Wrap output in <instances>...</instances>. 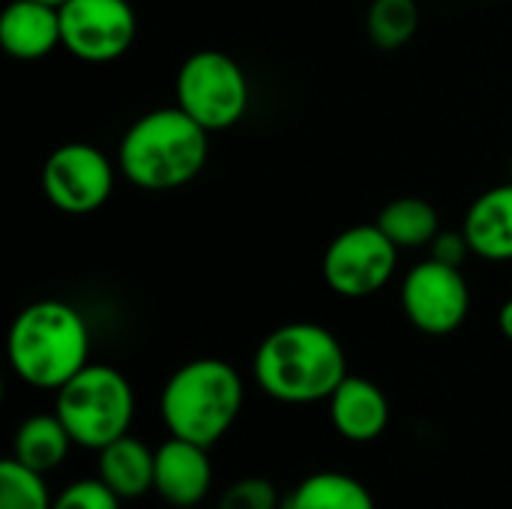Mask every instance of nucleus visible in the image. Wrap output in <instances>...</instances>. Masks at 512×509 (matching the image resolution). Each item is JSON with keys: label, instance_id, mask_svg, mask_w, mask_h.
<instances>
[{"label": "nucleus", "instance_id": "f257e3e1", "mask_svg": "<svg viewBox=\"0 0 512 509\" xmlns=\"http://www.w3.org/2000/svg\"><path fill=\"white\" fill-rule=\"evenodd\" d=\"M258 387L282 405L327 402L348 378V357L336 333L312 321L276 327L255 351Z\"/></svg>", "mask_w": 512, "mask_h": 509}, {"label": "nucleus", "instance_id": "f03ea898", "mask_svg": "<svg viewBox=\"0 0 512 509\" xmlns=\"http://www.w3.org/2000/svg\"><path fill=\"white\" fill-rule=\"evenodd\" d=\"M210 156V132L180 105L141 114L120 138V174L147 192H171L192 183Z\"/></svg>", "mask_w": 512, "mask_h": 509}, {"label": "nucleus", "instance_id": "7ed1b4c3", "mask_svg": "<svg viewBox=\"0 0 512 509\" xmlns=\"http://www.w3.org/2000/svg\"><path fill=\"white\" fill-rule=\"evenodd\" d=\"M12 372L36 390H60L90 363V330L84 315L63 300L24 306L6 339Z\"/></svg>", "mask_w": 512, "mask_h": 509}, {"label": "nucleus", "instance_id": "20e7f679", "mask_svg": "<svg viewBox=\"0 0 512 509\" xmlns=\"http://www.w3.org/2000/svg\"><path fill=\"white\" fill-rule=\"evenodd\" d=\"M246 402L240 372L216 357L183 363L162 387L159 414L168 435L216 447L237 423Z\"/></svg>", "mask_w": 512, "mask_h": 509}, {"label": "nucleus", "instance_id": "39448f33", "mask_svg": "<svg viewBox=\"0 0 512 509\" xmlns=\"http://www.w3.org/2000/svg\"><path fill=\"white\" fill-rule=\"evenodd\" d=\"M54 414L69 429L75 447L99 453L111 441L129 435L135 417V393L120 369L87 363L57 390Z\"/></svg>", "mask_w": 512, "mask_h": 509}, {"label": "nucleus", "instance_id": "423d86ee", "mask_svg": "<svg viewBox=\"0 0 512 509\" xmlns=\"http://www.w3.org/2000/svg\"><path fill=\"white\" fill-rule=\"evenodd\" d=\"M177 105L210 135L237 126L249 111V78L243 66L216 48L189 54L177 72Z\"/></svg>", "mask_w": 512, "mask_h": 509}, {"label": "nucleus", "instance_id": "0eeeda50", "mask_svg": "<svg viewBox=\"0 0 512 509\" xmlns=\"http://www.w3.org/2000/svg\"><path fill=\"white\" fill-rule=\"evenodd\" d=\"M399 246L372 225H354L336 234L324 252L321 273L333 294L345 300H363L378 294L396 273Z\"/></svg>", "mask_w": 512, "mask_h": 509}, {"label": "nucleus", "instance_id": "6e6552de", "mask_svg": "<svg viewBox=\"0 0 512 509\" xmlns=\"http://www.w3.org/2000/svg\"><path fill=\"white\" fill-rule=\"evenodd\" d=\"M39 180L42 195L54 210L69 216H87L111 198L114 165L99 147L87 141H69L45 159Z\"/></svg>", "mask_w": 512, "mask_h": 509}, {"label": "nucleus", "instance_id": "1a4fd4ad", "mask_svg": "<svg viewBox=\"0 0 512 509\" xmlns=\"http://www.w3.org/2000/svg\"><path fill=\"white\" fill-rule=\"evenodd\" d=\"M399 300L405 318L426 336L456 333L471 312V288L462 267H450L435 258L408 270Z\"/></svg>", "mask_w": 512, "mask_h": 509}, {"label": "nucleus", "instance_id": "9d476101", "mask_svg": "<svg viewBox=\"0 0 512 509\" xmlns=\"http://www.w3.org/2000/svg\"><path fill=\"white\" fill-rule=\"evenodd\" d=\"M138 18L129 0H66L60 6L63 48L84 63L120 60L135 42Z\"/></svg>", "mask_w": 512, "mask_h": 509}, {"label": "nucleus", "instance_id": "9b49d317", "mask_svg": "<svg viewBox=\"0 0 512 509\" xmlns=\"http://www.w3.org/2000/svg\"><path fill=\"white\" fill-rule=\"evenodd\" d=\"M213 489L210 450L183 438H168L156 450L153 492L171 509H195Z\"/></svg>", "mask_w": 512, "mask_h": 509}, {"label": "nucleus", "instance_id": "f8f14e48", "mask_svg": "<svg viewBox=\"0 0 512 509\" xmlns=\"http://www.w3.org/2000/svg\"><path fill=\"white\" fill-rule=\"evenodd\" d=\"M327 405L333 429L351 444L378 441L390 426V399L369 378L348 375L327 399Z\"/></svg>", "mask_w": 512, "mask_h": 509}, {"label": "nucleus", "instance_id": "ddd939ff", "mask_svg": "<svg viewBox=\"0 0 512 509\" xmlns=\"http://www.w3.org/2000/svg\"><path fill=\"white\" fill-rule=\"evenodd\" d=\"M60 39V6L42 0H12L0 12V48L15 60H42Z\"/></svg>", "mask_w": 512, "mask_h": 509}, {"label": "nucleus", "instance_id": "4468645a", "mask_svg": "<svg viewBox=\"0 0 512 509\" xmlns=\"http://www.w3.org/2000/svg\"><path fill=\"white\" fill-rule=\"evenodd\" d=\"M462 234L474 255L486 261H512V180L486 189L468 207Z\"/></svg>", "mask_w": 512, "mask_h": 509}, {"label": "nucleus", "instance_id": "2eb2a0df", "mask_svg": "<svg viewBox=\"0 0 512 509\" xmlns=\"http://www.w3.org/2000/svg\"><path fill=\"white\" fill-rule=\"evenodd\" d=\"M153 477L156 450H150L144 441L123 435L99 450V480L120 501H138L147 492H153Z\"/></svg>", "mask_w": 512, "mask_h": 509}, {"label": "nucleus", "instance_id": "dca6fc26", "mask_svg": "<svg viewBox=\"0 0 512 509\" xmlns=\"http://www.w3.org/2000/svg\"><path fill=\"white\" fill-rule=\"evenodd\" d=\"M72 444L75 441H72L69 429L63 426V420L54 411L33 414L18 426V432L12 438V459L27 465L30 471L51 474L66 462Z\"/></svg>", "mask_w": 512, "mask_h": 509}, {"label": "nucleus", "instance_id": "f3484780", "mask_svg": "<svg viewBox=\"0 0 512 509\" xmlns=\"http://www.w3.org/2000/svg\"><path fill=\"white\" fill-rule=\"evenodd\" d=\"M282 509H378L372 492L351 474L318 471L300 480L285 498Z\"/></svg>", "mask_w": 512, "mask_h": 509}, {"label": "nucleus", "instance_id": "a211bd4d", "mask_svg": "<svg viewBox=\"0 0 512 509\" xmlns=\"http://www.w3.org/2000/svg\"><path fill=\"white\" fill-rule=\"evenodd\" d=\"M378 228L399 246V249H429V243L441 231L438 210L417 195L393 198L378 213Z\"/></svg>", "mask_w": 512, "mask_h": 509}, {"label": "nucleus", "instance_id": "6ab92c4d", "mask_svg": "<svg viewBox=\"0 0 512 509\" xmlns=\"http://www.w3.org/2000/svg\"><path fill=\"white\" fill-rule=\"evenodd\" d=\"M420 9L417 0H372L366 15L369 39L381 51H396L417 36Z\"/></svg>", "mask_w": 512, "mask_h": 509}, {"label": "nucleus", "instance_id": "aec40b11", "mask_svg": "<svg viewBox=\"0 0 512 509\" xmlns=\"http://www.w3.org/2000/svg\"><path fill=\"white\" fill-rule=\"evenodd\" d=\"M45 474L30 471L12 456L0 462V509H51Z\"/></svg>", "mask_w": 512, "mask_h": 509}, {"label": "nucleus", "instance_id": "412c9836", "mask_svg": "<svg viewBox=\"0 0 512 509\" xmlns=\"http://www.w3.org/2000/svg\"><path fill=\"white\" fill-rule=\"evenodd\" d=\"M216 509H282V495L264 477H243L219 495Z\"/></svg>", "mask_w": 512, "mask_h": 509}, {"label": "nucleus", "instance_id": "4be33fe9", "mask_svg": "<svg viewBox=\"0 0 512 509\" xmlns=\"http://www.w3.org/2000/svg\"><path fill=\"white\" fill-rule=\"evenodd\" d=\"M120 504L123 501L99 477H90V480H75L60 495H54L51 509H120Z\"/></svg>", "mask_w": 512, "mask_h": 509}, {"label": "nucleus", "instance_id": "5701e85b", "mask_svg": "<svg viewBox=\"0 0 512 509\" xmlns=\"http://www.w3.org/2000/svg\"><path fill=\"white\" fill-rule=\"evenodd\" d=\"M471 255L474 252H471L468 237L462 231H438V237L429 243V258L450 264V267H462Z\"/></svg>", "mask_w": 512, "mask_h": 509}, {"label": "nucleus", "instance_id": "b1692460", "mask_svg": "<svg viewBox=\"0 0 512 509\" xmlns=\"http://www.w3.org/2000/svg\"><path fill=\"white\" fill-rule=\"evenodd\" d=\"M498 330L504 333V339L512 342V297L501 306V312H498Z\"/></svg>", "mask_w": 512, "mask_h": 509}, {"label": "nucleus", "instance_id": "393cba45", "mask_svg": "<svg viewBox=\"0 0 512 509\" xmlns=\"http://www.w3.org/2000/svg\"><path fill=\"white\" fill-rule=\"evenodd\" d=\"M42 3H51V6H63L66 0H42Z\"/></svg>", "mask_w": 512, "mask_h": 509}, {"label": "nucleus", "instance_id": "a878e982", "mask_svg": "<svg viewBox=\"0 0 512 509\" xmlns=\"http://www.w3.org/2000/svg\"><path fill=\"white\" fill-rule=\"evenodd\" d=\"M510 180H512V159H510Z\"/></svg>", "mask_w": 512, "mask_h": 509}]
</instances>
